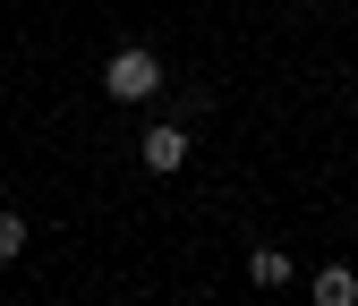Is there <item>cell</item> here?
<instances>
[{
    "mask_svg": "<svg viewBox=\"0 0 358 306\" xmlns=\"http://www.w3.org/2000/svg\"><path fill=\"white\" fill-rule=\"evenodd\" d=\"M103 94L111 102H154L162 94V60L145 52V43H120V52L103 60Z\"/></svg>",
    "mask_w": 358,
    "mask_h": 306,
    "instance_id": "6da1fadb",
    "label": "cell"
},
{
    "mask_svg": "<svg viewBox=\"0 0 358 306\" xmlns=\"http://www.w3.org/2000/svg\"><path fill=\"white\" fill-rule=\"evenodd\" d=\"M188 153H196V137H188L179 119H162V128H145V137H137V162L154 170V179H171V170L188 162Z\"/></svg>",
    "mask_w": 358,
    "mask_h": 306,
    "instance_id": "7a4b0ae2",
    "label": "cell"
},
{
    "mask_svg": "<svg viewBox=\"0 0 358 306\" xmlns=\"http://www.w3.org/2000/svg\"><path fill=\"white\" fill-rule=\"evenodd\" d=\"M248 281H256V289H290V281H299V264H290L282 247H248Z\"/></svg>",
    "mask_w": 358,
    "mask_h": 306,
    "instance_id": "3957f363",
    "label": "cell"
},
{
    "mask_svg": "<svg viewBox=\"0 0 358 306\" xmlns=\"http://www.w3.org/2000/svg\"><path fill=\"white\" fill-rule=\"evenodd\" d=\"M307 281H316V306H358V273L350 264H316Z\"/></svg>",
    "mask_w": 358,
    "mask_h": 306,
    "instance_id": "277c9868",
    "label": "cell"
},
{
    "mask_svg": "<svg viewBox=\"0 0 358 306\" xmlns=\"http://www.w3.org/2000/svg\"><path fill=\"white\" fill-rule=\"evenodd\" d=\"M17 255H26V213L0 204V264H17Z\"/></svg>",
    "mask_w": 358,
    "mask_h": 306,
    "instance_id": "5b68a950",
    "label": "cell"
}]
</instances>
